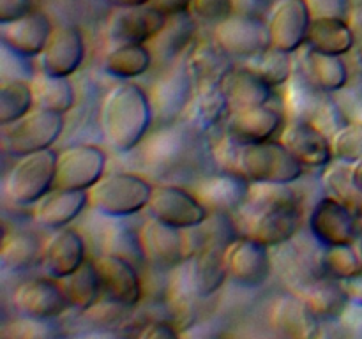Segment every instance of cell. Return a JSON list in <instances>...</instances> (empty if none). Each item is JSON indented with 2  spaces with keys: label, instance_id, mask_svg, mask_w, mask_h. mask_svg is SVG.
<instances>
[{
  "label": "cell",
  "instance_id": "ab89813d",
  "mask_svg": "<svg viewBox=\"0 0 362 339\" xmlns=\"http://www.w3.org/2000/svg\"><path fill=\"white\" fill-rule=\"evenodd\" d=\"M322 184L325 187V194L334 196L336 200L346 205L357 218L362 219V189L354 180L352 166L332 161L324 168Z\"/></svg>",
  "mask_w": 362,
  "mask_h": 339
},
{
  "label": "cell",
  "instance_id": "d6986e66",
  "mask_svg": "<svg viewBox=\"0 0 362 339\" xmlns=\"http://www.w3.org/2000/svg\"><path fill=\"white\" fill-rule=\"evenodd\" d=\"M306 0H278L267 16L271 46L286 53H296L306 46L311 25Z\"/></svg>",
  "mask_w": 362,
  "mask_h": 339
},
{
  "label": "cell",
  "instance_id": "816d5d0a",
  "mask_svg": "<svg viewBox=\"0 0 362 339\" xmlns=\"http://www.w3.org/2000/svg\"><path fill=\"white\" fill-rule=\"evenodd\" d=\"M278 0H235L237 13L251 14V16L267 18Z\"/></svg>",
  "mask_w": 362,
  "mask_h": 339
},
{
  "label": "cell",
  "instance_id": "ba28073f",
  "mask_svg": "<svg viewBox=\"0 0 362 339\" xmlns=\"http://www.w3.org/2000/svg\"><path fill=\"white\" fill-rule=\"evenodd\" d=\"M197 140L198 134L184 122L158 126L140 145V157L152 173L168 175L189 161Z\"/></svg>",
  "mask_w": 362,
  "mask_h": 339
},
{
  "label": "cell",
  "instance_id": "db71d44e",
  "mask_svg": "<svg viewBox=\"0 0 362 339\" xmlns=\"http://www.w3.org/2000/svg\"><path fill=\"white\" fill-rule=\"evenodd\" d=\"M341 285L346 297H349V302L362 307V268L357 270L354 275H350V278L343 279Z\"/></svg>",
  "mask_w": 362,
  "mask_h": 339
},
{
  "label": "cell",
  "instance_id": "d4e9b609",
  "mask_svg": "<svg viewBox=\"0 0 362 339\" xmlns=\"http://www.w3.org/2000/svg\"><path fill=\"white\" fill-rule=\"evenodd\" d=\"M179 272L193 297L207 299L214 295L228 279L225 247H204L197 251L180 265Z\"/></svg>",
  "mask_w": 362,
  "mask_h": 339
},
{
  "label": "cell",
  "instance_id": "484cf974",
  "mask_svg": "<svg viewBox=\"0 0 362 339\" xmlns=\"http://www.w3.org/2000/svg\"><path fill=\"white\" fill-rule=\"evenodd\" d=\"M41 261L49 278L64 279L87 261V244L76 228L55 230L42 244Z\"/></svg>",
  "mask_w": 362,
  "mask_h": 339
},
{
  "label": "cell",
  "instance_id": "f907efd6",
  "mask_svg": "<svg viewBox=\"0 0 362 339\" xmlns=\"http://www.w3.org/2000/svg\"><path fill=\"white\" fill-rule=\"evenodd\" d=\"M138 339H180V335L168 321H152L141 328Z\"/></svg>",
  "mask_w": 362,
  "mask_h": 339
},
{
  "label": "cell",
  "instance_id": "ac0fdd59",
  "mask_svg": "<svg viewBox=\"0 0 362 339\" xmlns=\"http://www.w3.org/2000/svg\"><path fill=\"white\" fill-rule=\"evenodd\" d=\"M269 325L279 339H318L320 318L297 293H281L269 306Z\"/></svg>",
  "mask_w": 362,
  "mask_h": 339
},
{
  "label": "cell",
  "instance_id": "6f0895ef",
  "mask_svg": "<svg viewBox=\"0 0 362 339\" xmlns=\"http://www.w3.org/2000/svg\"><path fill=\"white\" fill-rule=\"evenodd\" d=\"M352 175H354V180H356L357 186L362 189V161L357 162L356 166H352Z\"/></svg>",
  "mask_w": 362,
  "mask_h": 339
},
{
  "label": "cell",
  "instance_id": "cb8c5ba5",
  "mask_svg": "<svg viewBox=\"0 0 362 339\" xmlns=\"http://www.w3.org/2000/svg\"><path fill=\"white\" fill-rule=\"evenodd\" d=\"M278 140L304 168H325L334 161L331 136L311 122L290 120Z\"/></svg>",
  "mask_w": 362,
  "mask_h": 339
},
{
  "label": "cell",
  "instance_id": "ee69618b",
  "mask_svg": "<svg viewBox=\"0 0 362 339\" xmlns=\"http://www.w3.org/2000/svg\"><path fill=\"white\" fill-rule=\"evenodd\" d=\"M334 161L356 166L362 161V122H346L331 136Z\"/></svg>",
  "mask_w": 362,
  "mask_h": 339
},
{
  "label": "cell",
  "instance_id": "ffe728a7",
  "mask_svg": "<svg viewBox=\"0 0 362 339\" xmlns=\"http://www.w3.org/2000/svg\"><path fill=\"white\" fill-rule=\"evenodd\" d=\"M285 115L271 105L250 106L232 109L225 126V133L239 145L262 143L278 140L285 129Z\"/></svg>",
  "mask_w": 362,
  "mask_h": 339
},
{
  "label": "cell",
  "instance_id": "6da1fadb",
  "mask_svg": "<svg viewBox=\"0 0 362 339\" xmlns=\"http://www.w3.org/2000/svg\"><path fill=\"white\" fill-rule=\"evenodd\" d=\"M237 230L267 247H281L300 228V205L292 184L251 182L250 196L239 212Z\"/></svg>",
  "mask_w": 362,
  "mask_h": 339
},
{
  "label": "cell",
  "instance_id": "30bf717a",
  "mask_svg": "<svg viewBox=\"0 0 362 339\" xmlns=\"http://www.w3.org/2000/svg\"><path fill=\"white\" fill-rule=\"evenodd\" d=\"M212 41L233 60H246L260 55L271 46L267 18L235 13L212 27Z\"/></svg>",
  "mask_w": 362,
  "mask_h": 339
},
{
  "label": "cell",
  "instance_id": "f5cc1de1",
  "mask_svg": "<svg viewBox=\"0 0 362 339\" xmlns=\"http://www.w3.org/2000/svg\"><path fill=\"white\" fill-rule=\"evenodd\" d=\"M191 4H193V0H152L151 6L168 18L175 16V14L189 13Z\"/></svg>",
  "mask_w": 362,
  "mask_h": 339
},
{
  "label": "cell",
  "instance_id": "9c48e42d",
  "mask_svg": "<svg viewBox=\"0 0 362 339\" xmlns=\"http://www.w3.org/2000/svg\"><path fill=\"white\" fill-rule=\"evenodd\" d=\"M194 90L197 85L187 67L186 55H182L166 66L148 92L156 126L180 122Z\"/></svg>",
  "mask_w": 362,
  "mask_h": 339
},
{
  "label": "cell",
  "instance_id": "7bdbcfd3",
  "mask_svg": "<svg viewBox=\"0 0 362 339\" xmlns=\"http://www.w3.org/2000/svg\"><path fill=\"white\" fill-rule=\"evenodd\" d=\"M322 268L325 275L343 279L350 278L362 268V258L354 244L349 246H332L324 247L322 251Z\"/></svg>",
  "mask_w": 362,
  "mask_h": 339
},
{
  "label": "cell",
  "instance_id": "bcb514c9",
  "mask_svg": "<svg viewBox=\"0 0 362 339\" xmlns=\"http://www.w3.org/2000/svg\"><path fill=\"white\" fill-rule=\"evenodd\" d=\"M4 339H55L57 328L52 320L23 316L6 325L2 331Z\"/></svg>",
  "mask_w": 362,
  "mask_h": 339
},
{
  "label": "cell",
  "instance_id": "d590c367",
  "mask_svg": "<svg viewBox=\"0 0 362 339\" xmlns=\"http://www.w3.org/2000/svg\"><path fill=\"white\" fill-rule=\"evenodd\" d=\"M152 62H154V55L148 44L126 42V44H113V48L105 55L103 69L110 76L129 81L144 76L151 69Z\"/></svg>",
  "mask_w": 362,
  "mask_h": 339
},
{
  "label": "cell",
  "instance_id": "b9f144b4",
  "mask_svg": "<svg viewBox=\"0 0 362 339\" xmlns=\"http://www.w3.org/2000/svg\"><path fill=\"white\" fill-rule=\"evenodd\" d=\"M35 108L30 81L2 80L0 85V126H9Z\"/></svg>",
  "mask_w": 362,
  "mask_h": 339
},
{
  "label": "cell",
  "instance_id": "f35d334b",
  "mask_svg": "<svg viewBox=\"0 0 362 339\" xmlns=\"http://www.w3.org/2000/svg\"><path fill=\"white\" fill-rule=\"evenodd\" d=\"M60 286L66 295L69 307L76 311L92 309L101 295V282H99L98 270L94 261L87 260L78 270L69 274L67 278L60 279Z\"/></svg>",
  "mask_w": 362,
  "mask_h": 339
},
{
  "label": "cell",
  "instance_id": "7a4b0ae2",
  "mask_svg": "<svg viewBox=\"0 0 362 339\" xmlns=\"http://www.w3.org/2000/svg\"><path fill=\"white\" fill-rule=\"evenodd\" d=\"M154 124L148 92L140 85L124 81L105 95L99 109L103 138L115 152L126 154L144 143Z\"/></svg>",
  "mask_w": 362,
  "mask_h": 339
},
{
  "label": "cell",
  "instance_id": "60d3db41",
  "mask_svg": "<svg viewBox=\"0 0 362 339\" xmlns=\"http://www.w3.org/2000/svg\"><path fill=\"white\" fill-rule=\"evenodd\" d=\"M292 55L293 53H286L274 48V46H269L260 55L253 56L243 64L250 67L255 74H258L269 87L278 88L285 87L296 73V60Z\"/></svg>",
  "mask_w": 362,
  "mask_h": 339
},
{
  "label": "cell",
  "instance_id": "f6af8a7d",
  "mask_svg": "<svg viewBox=\"0 0 362 339\" xmlns=\"http://www.w3.org/2000/svg\"><path fill=\"white\" fill-rule=\"evenodd\" d=\"M127 226L122 222H115V225L110 226L105 235L106 251H103V253L119 254V256L131 260L138 267V263L145 261L140 246V233H138V230L127 228Z\"/></svg>",
  "mask_w": 362,
  "mask_h": 339
},
{
  "label": "cell",
  "instance_id": "603a6c76",
  "mask_svg": "<svg viewBox=\"0 0 362 339\" xmlns=\"http://www.w3.org/2000/svg\"><path fill=\"white\" fill-rule=\"evenodd\" d=\"M87 48L83 34L74 25H59L53 28L48 44L39 55L42 73L71 78L83 64Z\"/></svg>",
  "mask_w": 362,
  "mask_h": 339
},
{
  "label": "cell",
  "instance_id": "7dc6e473",
  "mask_svg": "<svg viewBox=\"0 0 362 339\" xmlns=\"http://www.w3.org/2000/svg\"><path fill=\"white\" fill-rule=\"evenodd\" d=\"M191 16L198 23L218 25L237 13L235 0H193L189 9Z\"/></svg>",
  "mask_w": 362,
  "mask_h": 339
},
{
  "label": "cell",
  "instance_id": "94428289",
  "mask_svg": "<svg viewBox=\"0 0 362 339\" xmlns=\"http://www.w3.org/2000/svg\"><path fill=\"white\" fill-rule=\"evenodd\" d=\"M350 2H354V0H350Z\"/></svg>",
  "mask_w": 362,
  "mask_h": 339
},
{
  "label": "cell",
  "instance_id": "44dd1931",
  "mask_svg": "<svg viewBox=\"0 0 362 339\" xmlns=\"http://www.w3.org/2000/svg\"><path fill=\"white\" fill-rule=\"evenodd\" d=\"M13 306L23 316L53 320L69 309L59 279L32 278L20 282L13 292Z\"/></svg>",
  "mask_w": 362,
  "mask_h": 339
},
{
  "label": "cell",
  "instance_id": "5bb4252c",
  "mask_svg": "<svg viewBox=\"0 0 362 339\" xmlns=\"http://www.w3.org/2000/svg\"><path fill=\"white\" fill-rule=\"evenodd\" d=\"M228 279L243 288H260L272 272L271 247L239 235L225 247Z\"/></svg>",
  "mask_w": 362,
  "mask_h": 339
},
{
  "label": "cell",
  "instance_id": "74e56055",
  "mask_svg": "<svg viewBox=\"0 0 362 339\" xmlns=\"http://www.w3.org/2000/svg\"><path fill=\"white\" fill-rule=\"evenodd\" d=\"M42 244L37 237L27 230H14L6 233L0 247V263L6 270L21 272L30 268L41 260Z\"/></svg>",
  "mask_w": 362,
  "mask_h": 339
},
{
  "label": "cell",
  "instance_id": "5b68a950",
  "mask_svg": "<svg viewBox=\"0 0 362 339\" xmlns=\"http://www.w3.org/2000/svg\"><path fill=\"white\" fill-rule=\"evenodd\" d=\"M235 170L258 184H293L304 173V166L279 140L239 145Z\"/></svg>",
  "mask_w": 362,
  "mask_h": 339
},
{
  "label": "cell",
  "instance_id": "2e32d148",
  "mask_svg": "<svg viewBox=\"0 0 362 339\" xmlns=\"http://www.w3.org/2000/svg\"><path fill=\"white\" fill-rule=\"evenodd\" d=\"M101 282V295L120 307H133L141 300V279L138 267L127 258L113 253H101L94 258Z\"/></svg>",
  "mask_w": 362,
  "mask_h": 339
},
{
  "label": "cell",
  "instance_id": "91938a15",
  "mask_svg": "<svg viewBox=\"0 0 362 339\" xmlns=\"http://www.w3.org/2000/svg\"><path fill=\"white\" fill-rule=\"evenodd\" d=\"M361 62H362V41H361Z\"/></svg>",
  "mask_w": 362,
  "mask_h": 339
},
{
  "label": "cell",
  "instance_id": "4316f807",
  "mask_svg": "<svg viewBox=\"0 0 362 339\" xmlns=\"http://www.w3.org/2000/svg\"><path fill=\"white\" fill-rule=\"evenodd\" d=\"M53 23L48 14L34 9L23 18L0 23V42L20 55L34 59L42 53L53 34Z\"/></svg>",
  "mask_w": 362,
  "mask_h": 339
},
{
  "label": "cell",
  "instance_id": "9f6ffc18",
  "mask_svg": "<svg viewBox=\"0 0 362 339\" xmlns=\"http://www.w3.org/2000/svg\"><path fill=\"white\" fill-rule=\"evenodd\" d=\"M113 7H140L148 6L152 0H108Z\"/></svg>",
  "mask_w": 362,
  "mask_h": 339
},
{
  "label": "cell",
  "instance_id": "52a82bcc",
  "mask_svg": "<svg viewBox=\"0 0 362 339\" xmlns=\"http://www.w3.org/2000/svg\"><path fill=\"white\" fill-rule=\"evenodd\" d=\"M66 127L62 113L35 106L16 122L2 127L4 150L13 157L53 148Z\"/></svg>",
  "mask_w": 362,
  "mask_h": 339
},
{
  "label": "cell",
  "instance_id": "9a60e30c",
  "mask_svg": "<svg viewBox=\"0 0 362 339\" xmlns=\"http://www.w3.org/2000/svg\"><path fill=\"white\" fill-rule=\"evenodd\" d=\"M251 182L237 170L219 168L200 177L194 184L193 193L216 214H237L250 196Z\"/></svg>",
  "mask_w": 362,
  "mask_h": 339
},
{
  "label": "cell",
  "instance_id": "277c9868",
  "mask_svg": "<svg viewBox=\"0 0 362 339\" xmlns=\"http://www.w3.org/2000/svg\"><path fill=\"white\" fill-rule=\"evenodd\" d=\"M57 155L53 148L14 157L4 177V196L14 205H35L55 187Z\"/></svg>",
  "mask_w": 362,
  "mask_h": 339
},
{
  "label": "cell",
  "instance_id": "f1b7e54d",
  "mask_svg": "<svg viewBox=\"0 0 362 339\" xmlns=\"http://www.w3.org/2000/svg\"><path fill=\"white\" fill-rule=\"evenodd\" d=\"M88 207L87 191H69L53 187L35 205H32V218L46 230H60L69 226Z\"/></svg>",
  "mask_w": 362,
  "mask_h": 339
},
{
  "label": "cell",
  "instance_id": "e575fe53",
  "mask_svg": "<svg viewBox=\"0 0 362 339\" xmlns=\"http://www.w3.org/2000/svg\"><path fill=\"white\" fill-rule=\"evenodd\" d=\"M357 44V37L343 18H313L306 46L327 55L345 56Z\"/></svg>",
  "mask_w": 362,
  "mask_h": 339
},
{
  "label": "cell",
  "instance_id": "c3c4849f",
  "mask_svg": "<svg viewBox=\"0 0 362 339\" xmlns=\"http://www.w3.org/2000/svg\"><path fill=\"white\" fill-rule=\"evenodd\" d=\"M311 18H343L346 20L350 0H306Z\"/></svg>",
  "mask_w": 362,
  "mask_h": 339
},
{
  "label": "cell",
  "instance_id": "83f0119b",
  "mask_svg": "<svg viewBox=\"0 0 362 339\" xmlns=\"http://www.w3.org/2000/svg\"><path fill=\"white\" fill-rule=\"evenodd\" d=\"M230 115L232 105L221 85H202L194 90L193 99L187 105L180 122L186 124L198 136H204L218 127L226 126Z\"/></svg>",
  "mask_w": 362,
  "mask_h": 339
},
{
  "label": "cell",
  "instance_id": "7402d4cb",
  "mask_svg": "<svg viewBox=\"0 0 362 339\" xmlns=\"http://www.w3.org/2000/svg\"><path fill=\"white\" fill-rule=\"evenodd\" d=\"M166 16L148 4L140 7H115L108 20V37L113 44H148L165 27Z\"/></svg>",
  "mask_w": 362,
  "mask_h": 339
},
{
  "label": "cell",
  "instance_id": "3957f363",
  "mask_svg": "<svg viewBox=\"0 0 362 339\" xmlns=\"http://www.w3.org/2000/svg\"><path fill=\"white\" fill-rule=\"evenodd\" d=\"M154 184L133 172L105 173L98 184L87 191L88 207L105 218L126 219L148 207Z\"/></svg>",
  "mask_w": 362,
  "mask_h": 339
},
{
  "label": "cell",
  "instance_id": "d6a6232c",
  "mask_svg": "<svg viewBox=\"0 0 362 339\" xmlns=\"http://www.w3.org/2000/svg\"><path fill=\"white\" fill-rule=\"evenodd\" d=\"M197 25L198 21L191 16V13L166 18V23L161 32L148 42L154 60L170 66L173 60L182 56V52L197 35Z\"/></svg>",
  "mask_w": 362,
  "mask_h": 339
},
{
  "label": "cell",
  "instance_id": "681fc988",
  "mask_svg": "<svg viewBox=\"0 0 362 339\" xmlns=\"http://www.w3.org/2000/svg\"><path fill=\"white\" fill-rule=\"evenodd\" d=\"M32 11L34 0H0V23H9Z\"/></svg>",
  "mask_w": 362,
  "mask_h": 339
},
{
  "label": "cell",
  "instance_id": "11a10c76",
  "mask_svg": "<svg viewBox=\"0 0 362 339\" xmlns=\"http://www.w3.org/2000/svg\"><path fill=\"white\" fill-rule=\"evenodd\" d=\"M346 23L350 25V28L356 34L357 41H362V0H354L350 2L349 14H346Z\"/></svg>",
  "mask_w": 362,
  "mask_h": 339
},
{
  "label": "cell",
  "instance_id": "836d02e7",
  "mask_svg": "<svg viewBox=\"0 0 362 339\" xmlns=\"http://www.w3.org/2000/svg\"><path fill=\"white\" fill-rule=\"evenodd\" d=\"M187 67L193 76L194 85H221L226 74L233 69V59H230L214 41L194 44L186 53Z\"/></svg>",
  "mask_w": 362,
  "mask_h": 339
},
{
  "label": "cell",
  "instance_id": "4fadbf2b",
  "mask_svg": "<svg viewBox=\"0 0 362 339\" xmlns=\"http://www.w3.org/2000/svg\"><path fill=\"white\" fill-rule=\"evenodd\" d=\"M359 218L334 196L324 194L315 201L308 218V232L320 246H349L359 237Z\"/></svg>",
  "mask_w": 362,
  "mask_h": 339
},
{
  "label": "cell",
  "instance_id": "4dcf8cb0",
  "mask_svg": "<svg viewBox=\"0 0 362 339\" xmlns=\"http://www.w3.org/2000/svg\"><path fill=\"white\" fill-rule=\"evenodd\" d=\"M293 293H297L320 320H334L341 316L349 304L341 281L325 274L297 286Z\"/></svg>",
  "mask_w": 362,
  "mask_h": 339
},
{
  "label": "cell",
  "instance_id": "e0dca14e",
  "mask_svg": "<svg viewBox=\"0 0 362 339\" xmlns=\"http://www.w3.org/2000/svg\"><path fill=\"white\" fill-rule=\"evenodd\" d=\"M144 260L161 270H173L187 260L186 232L165 225L154 218L145 219L138 228Z\"/></svg>",
  "mask_w": 362,
  "mask_h": 339
},
{
  "label": "cell",
  "instance_id": "f546056e",
  "mask_svg": "<svg viewBox=\"0 0 362 339\" xmlns=\"http://www.w3.org/2000/svg\"><path fill=\"white\" fill-rule=\"evenodd\" d=\"M299 52L300 59L296 67L313 87L329 92V94H334L346 87L350 73L343 56L327 55V53L310 48V46H304Z\"/></svg>",
  "mask_w": 362,
  "mask_h": 339
},
{
  "label": "cell",
  "instance_id": "1f68e13d",
  "mask_svg": "<svg viewBox=\"0 0 362 339\" xmlns=\"http://www.w3.org/2000/svg\"><path fill=\"white\" fill-rule=\"evenodd\" d=\"M221 88L228 97L232 109L271 105L274 97V88L269 87L258 74H255L244 64L235 66L226 74L225 80L221 81Z\"/></svg>",
  "mask_w": 362,
  "mask_h": 339
},
{
  "label": "cell",
  "instance_id": "8fae6325",
  "mask_svg": "<svg viewBox=\"0 0 362 339\" xmlns=\"http://www.w3.org/2000/svg\"><path fill=\"white\" fill-rule=\"evenodd\" d=\"M108 155L94 143H74L57 155L55 187L69 191H88L105 177Z\"/></svg>",
  "mask_w": 362,
  "mask_h": 339
},
{
  "label": "cell",
  "instance_id": "7c38bea8",
  "mask_svg": "<svg viewBox=\"0 0 362 339\" xmlns=\"http://www.w3.org/2000/svg\"><path fill=\"white\" fill-rule=\"evenodd\" d=\"M147 210L151 218L179 230L197 228L211 214L193 191L170 182L154 184Z\"/></svg>",
  "mask_w": 362,
  "mask_h": 339
},
{
  "label": "cell",
  "instance_id": "680465c9",
  "mask_svg": "<svg viewBox=\"0 0 362 339\" xmlns=\"http://www.w3.org/2000/svg\"><path fill=\"white\" fill-rule=\"evenodd\" d=\"M357 251H359V254H361V258H362V228H361V232H359V237H357Z\"/></svg>",
  "mask_w": 362,
  "mask_h": 339
},
{
  "label": "cell",
  "instance_id": "8d00e7d4",
  "mask_svg": "<svg viewBox=\"0 0 362 339\" xmlns=\"http://www.w3.org/2000/svg\"><path fill=\"white\" fill-rule=\"evenodd\" d=\"M30 85L34 90L35 106L39 108L62 113V115L73 109L74 101H76V90H74L71 78L53 76V74L39 71L32 78Z\"/></svg>",
  "mask_w": 362,
  "mask_h": 339
},
{
  "label": "cell",
  "instance_id": "8992f818",
  "mask_svg": "<svg viewBox=\"0 0 362 339\" xmlns=\"http://www.w3.org/2000/svg\"><path fill=\"white\" fill-rule=\"evenodd\" d=\"M283 105L290 120H304L320 127L329 136L345 126L349 120L343 115L341 106L331 97L329 92L313 87L303 74L297 71L285 85Z\"/></svg>",
  "mask_w": 362,
  "mask_h": 339
}]
</instances>
